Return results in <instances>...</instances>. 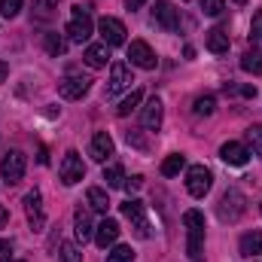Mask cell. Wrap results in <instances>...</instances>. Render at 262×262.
Segmentation results:
<instances>
[{
	"mask_svg": "<svg viewBox=\"0 0 262 262\" xmlns=\"http://www.w3.org/2000/svg\"><path fill=\"white\" fill-rule=\"evenodd\" d=\"M183 226H186V253L189 262H204V213L201 210H186L183 213Z\"/></svg>",
	"mask_w": 262,
	"mask_h": 262,
	"instance_id": "cell-1",
	"label": "cell"
},
{
	"mask_svg": "<svg viewBox=\"0 0 262 262\" xmlns=\"http://www.w3.org/2000/svg\"><path fill=\"white\" fill-rule=\"evenodd\" d=\"M244 210H247V198H244L241 189H226L220 204H216V213H220L223 223H238L244 216Z\"/></svg>",
	"mask_w": 262,
	"mask_h": 262,
	"instance_id": "cell-2",
	"label": "cell"
},
{
	"mask_svg": "<svg viewBox=\"0 0 262 262\" xmlns=\"http://www.w3.org/2000/svg\"><path fill=\"white\" fill-rule=\"evenodd\" d=\"M64 34L73 43H85L92 37V15H89V9H82V6L70 9V21H67Z\"/></svg>",
	"mask_w": 262,
	"mask_h": 262,
	"instance_id": "cell-3",
	"label": "cell"
},
{
	"mask_svg": "<svg viewBox=\"0 0 262 262\" xmlns=\"http://www.w3.org/2000/svg\"><path fill=\"white\" fill-rule=\"evenodd\" d=\"M25 168H28V156L21 149H9L3 156V162H0V177L12 186V183H18L25 177Z\"/></svg>",
	"mask_w": 262,
	"mask_h": 262,
	"instance_id": "cell-4",
	"label": "cell"
},
{
	"mask_svg": "<svg viewBox=\"0 0 262 262\" xmlns=\"http://www.w3.org/2000/svg\"><path fill=\"white\" fill-rule=\"evenodd\" d=\"M122 213H125V220L134 223V232H137L140 238H149V235H152L149 220H146V204H143L140 198H128V201H122Z\"/></svg>",
	"mask_w": 262,
	"mask_h": 262,
	"instance_id": "cell-5",
	"label": "cell"
},
{
	"mask_svg": "<svg viewBox=\"0 0 262 262\" xmlns=\"http://www.w3.org/2000/svg\"><path fill=\"white\" fill-rule=\"evenodd\" d=\"M210 186H213V174H210V168H204V165H192L189 171H186V189H189V195L192 198H204L210 192Z\"/></svg>",
	"mask_w": 262,
	"mask_h": 262,
	"instance_id": "cell-6",
	"label": "cell"
},
{
	"mask_svg": "<svg viewBox=\"0 0 262 262\" xmlns=\"http://www.w3.org/2000/svg\"><path fill=\"white\" fill-rule=\"evenodd\" d=\"M58 174H61V183H64V186H73V183H79V180L85 177V165H82V159H79L76 149H67L64 152Z\"/></svg>",
	"mask_w": 262,
	"mask_h": 262,
	"instance_id": "cell-7",
	"label": "cell"
},
{
	"mask_svg": "<svg viewBox=\"0 0 262 262\" xmlns=\"http://www.w3.org/2000/svg\"><path fill=\"white\" fill-rule=\"evenodd\" d=\"M152 21H156L162 31L174 34V31L180 28V12L174 9V3H168V0H156V9H152Z\"/></svg>",
	"mask_w": 262,
	"mask_h": 262,
	"instance_id": "cell-8",
	"label": "cell"
},
{
	"mask_svg": "<svg viewBox=\"0 0 262 262\" xmlns=\"http://www.w3.org/2000/svg\"><path fill=\"white\" fill-rule=\"evenodd\" d=\"M98 31H101V37H104V43L107 46H122L125 43V25L119 21V18H113V15H104V18H98Z\"/></svg>",
	"mask_w": 262,
	"mask_h": 262,
	"instance_id": "cell-9",
	"label": "cell"
},
{
	"mask_svg": "<svg viewBox=\"0 0 262 262\" xmlns=\"http://www.w3.org/2000/svg\"><path fill=\"white\" fill-rule=\"evenodd\" d=\"M89 89H92L89 76H64V79H58V95L67 98V101H79Z\"/></svg>",
	"mask_w": 262,
	"mask_h": 262,
	"instance_id": "cell-10",
	"label": "cell"
},
{
	"mask_svg": "<svg viewBox=\"0 0 262 262\" xmlns=\"http://www.w3.org/2000/svg\"><path fill=\"white\" fill-rule=\"evenodd\" d=\"M128 58L134 67H140V70H152V67L159 64V58H156V52L149 49V43H143V40H134L128 46Z\"/></svg>",
	"mask_w": 262,
	"mask_h": 262,
	"instance_id": "cell-11",
	"label": "cell"
},
{
	"mask_svg": "<svg viewBox=\"0 0 262 262\" xmlns=\"http://www.w3.org/2000/svg\"><path fill=\"white\" fill-rule=\"evenodd\" d=\"M131 82H134V76H131V67L122 64V61H116V64L110 67V82H107V98H113V95H119L122 89H131Z\"/></svg>",
	"mask_w": 262,
	"mask_h": 262,
	"instance_id": "cell-12",
	"label": "cell"
},
{
	"mask_svg": "<svg viewBox=\"0 0 262 262\" xmlns=\"http://www.w3.org/2000/svg\"><path fill=\"white\" fill-rule=\"evenodd\" d=\"M25 213H28V223H31V229H43V223H46V216H43V198L37 189H31L28 195H25Z\"/></svg>",
	"mask_w": 262,
	"mask_h": 262,
	"instance_id": "cell-13",
	"label": "cell"
},
{
	"mask_svg": "<svg viewBox=\"0 0 262 262\" xmlns=\"http://www.w3.org/2000/svg\"><path fill=\"white\" fill-rule=\"evenodd\" d=\"M220 159H223L226 165H235V168H241V165H247V159H250V149H247L244 143H238V140H229V143H223V146H220Z\"/></svg>",
	"mask_w": 262,
	"mask_h": 262,
	"instance_id": "cell-14",
	"label": "cell"
},
{
	"mask_svg": "<svg viewBox=\"0 0 262 262\" xmlns=\"http://www.w3.org/2000/svg\"><path fill=\"white\" fill-rule=\"evenodd\" d=\"M116 238H119V223L110 220V216H104V220L95 226V244H98L101 250H107L110 244H116Z\"/></svg>",
	"mask_w": 262,
	"mask_h": 262,
	"instance_id": "cell-15",
	"label": "cell"
},
{
	"mask_svg": "<svg viewBox=\"0 0 262 262\" xmlns=\"http://www.w3.org/2000/svg\"><path fill=\"white\" fill-rule=\"evenodd\" d=\"M162 116H165V107H162V101L152 95V98L146 101L143 113H140V122H143V128L146 131H159L162 128Z\"/></svg>",
	"mask_w": 262,
	"mask_h": 262,
	"instance_id": "cell-16",
	"label": "cell"
},
{
	"mask_svg": "<svg viewBox=\"0 0 262 262\" xmlns=\"http://www.w3.org/2000/svg\"><path fill=\"white\" fill-rule=\"evenodd\" d=\"M89 156L104 165V162L113 156V137H110L107 131H98V134L92 137V143H89Z\"/></svg>",
	"mask_w": 262,
	"mask_h": 262,
	"instance_id": "cell-17",
	"label": "cell"
},
{
	"mask_svg": "<svg viewBox=\"0 0 262 262\" xmlns=\"http://www.w3.org/2000/svg\"><path fill=\"white\" fill-rule=\"evenodd\" d=\"M204 46H207L213 55H226L229 46H232V40H229V34H226L223 28H210V31L204 34Z\"/></svg>",
	"mask_w": 262,
	"mask_h": 262,
	"instance_id": "cell-18",
	"label": "cell"
},
{
	"mask_svg": "<svg viewBox=\"0 0 262 262\" xmlns=\"http://www.w3.org/2000/svg\"><path fill=\"white\" fill-rule=\"evenodd\" d=\"M73 232H76V238L85 244L89 238H95V229H92V216H89V210L79 204L76 210H73Z\"/></svg>",
	"mask_w": 262,
	"mask_h": 262,
	"instance_id": "cell-19",
	"label": "cell"
},
{
	"mask_svg": "<svg viewBox=\"0 0 262 262\" xmlns=\"http://www.w3.org/2000/svg\"><path fill=\"white\" fill-rule=\"evenodd\" d=\"M82 61L89 67H107V61H110V46H107V43H92V46H85Z\"/></svg>",
	"mask_w": 262,
	"mask_h": 262,
	"instance_id": "cell-20",
	"label": "cell"
},
{
	"mask_svg": "<svg viewBox=\"0 0 262 262\" xmlns=\"http://www.w3.org/2000/svg\"><path fill=\"white\" fill-rule=\"evenodd\" d=\"M259 253H262V232H259V229H253V232L241 235V256L253 259V256H259Z\"/></svg>",
	"mask_w": 262,
	"mask_h": 262,
	"instance_id": "cell-21",
	"label": "cell"
},
{
	"mask_svg": "<svg viewBox=\"0 0 262 262\" xmlns=\"http://www.w3.org/2000/svg\"><path fill=\"white\" fill-rule=\"evenodd\" d=\"M85 201H89V207L92 210H98V213H107V207H110V198L104 189H98V186H92L89 192H85Z\"/></svg>",
	"mask_w": 262,
	"mask_h": 262,
	"instance_id": "cell-22",
	"label": "cell"
},
{
	"mask_svg": "<svg viewBox=\"0 0 262 262\" xmlns=\"http://www.w3.org/2000/svg\"><path fill=\"white\" fill-rule=\"evenodd\" d=\"M183 168H186V156L174 152V156H168V159L162 162V177H177Z\"/></svg>",
	"mask_w": 262,
	"mask_h": 262,
	"instance_id": "cell-23",
	"label": "cell"
},
{
	"mask_svg": "<svg viewBox=\"0 0 262 262\" xmlns=\"http://www.w3.org/2000/svg\"><path fill=\"white\" fill-rule=\"evenodd\" d=\"M213 110H216V98L213 95H198L195 104H192V113L195 116H210Z\"/></svg>",
	"mask_w": 262,
	"mask_h": 262,
	"instance_id": "cell-24",
	"label": "cell"
},
{
	"mask_svg": "<svg viewBox=\"0 0 262 262\" xmlns=\"http://www.w3.org/2000/svg\"><path fill=\"white\" fill-rule=\"evenodd\" d=\"M58 9V0H37V9H34V21H49Z\"/></svg>",
	"mask_w": 262,
	"mask_h": 262,
	"instance_id": "cell-25",
	"label": "cell"
},
{
	"mask_svg": "<svg viewBox=\"0 0 262 262\" xmlns=\"http://www.w3.org/2000/svg\"><path fill=\"white\" fill-rule=\"evenodd\" d=\"M104 183H107L110 189H119V186H125V171H122L119 165H110V168L104 171Z\"/></svg>",
	"mask_w": 262,
	"mask_h": 262,
	"instance_id": "cell-26",
	"label": "cell"
},
{
	"mask_svg": "<svg viewBox=\"0 0 262 262\" xmlns=\"http://www.w3.org/2000/svg\"><path fill=\"white\" fill-rule=\"evenodd\" d=\"M250 46L253 52H262V9H256L253 25H250Z\"/></svg>",
	"mask_w": 262,
	"mask_h": 262,
	"instance_id": "cell-27",
	"label": "cell"
},
{
	"mask_svg": "<svg viewBox=\"0 0 262 262\" xmlns=\"http://www.w3.org/2000/svg\"><path fill=\"white\" fill-rule=\"evenodd\" d=\"M46 52H49V55H55V58H58V55H64V52H67L64 37H61V34H55V31H52V34H46Z\"/></svg>",
	"mask_w": 262,
	"mask_h": 262,
	"instance_id": "cell-28",
	"label": "cell"
},
{
	"mask_svg": "<svg viewBox=\"0 0 262 262\" xmlns=\"http://www.w3.org/2000/svg\"><path fill=\"white\" fill-rule=\"evenodd\" d=\"M241 70H247V73H262V52H244V58H241Z\"/></svg>",
	"mask_w": 262,
	"mask_h": 262,
	"instance_id": "cell-29",
	"label": "cell"
},
{
	"mask_svg": "<svg viewBox=\"0 0 262 262\" xmlns=\"http://www.w3.org/2000/svg\"><path fill=\"white\" fill-rule=\"evenodd\" d=\"M140 101H143V92H137V89H134L128 98H125V101L116 107V113H119V116H128L131 110H137V104H140Z\"/></svg>",
	"mask_w": 262,
	"mask_h": 262,
	"instance_id": "cell-30",
	"label": "cell"
},
{
	"mask_svg": "<svg viewBox=\"0 0 262 262\" xmlns=\"http://www.w3.org/2000/svg\"><path fill=\"white\" fill-rule=\"evenodd\" d=\"M107 262H134V250L128 244H119V247H113L107 253Z\"/></svg>",
	"mask_w": 262,
	"mask_h": 262,
	"instance_id": "cell-31",
	"label": "cell"
},
{
	"mask_svg": "<svg viewBox=\"0 0 262 262\" xmlns=\"http://www.w3.org/2000/svg\"><path fill=\"white\" fill-rule=\"evenodd\" d=\"M21 6H25V0H0V15L3 18H15L21 12Z\"/></svg>",
	"mask_w": 262,
	"mask_h": 262,
	"instance_id": "cell-32",
	"label": "cell"
},
{
	"mask_svg": "<svg viewBox=\"0 0 262 262\" xmlns=\"http://www.w3.org/2000/svg\"><path fill=\"white\" fill-rule=\"evenodd\" d=\"M61 262H82L79 247H76V244H70V241H64V244H61Z\"/></svg>",
	"mask_w": 262,
	"mask_h": 262,
	"instance_id": "cell-33",
	"label": "cell"
},
{
	"mask_svg": "<svg viewBox=\"0 0 262 262\" xmlns=\"http://www.w3.org/2000/svg\"><path fill=\"white\" fill-rule=\"evenodd\" d=\"M247 143H250V149L262 156V125H253V128L247 131Z\"/></svg>",
	"mask_w": 262,
	"mask_h": 262,
	"instance_id": "cell-34",
	"label": "cell"
},
{
	"mask_svg": "<svg viewBox=\"0 0 262 262\" xmlns=\"http://www.w3.org/2000/svg\"><path fill=\"white\" fill-rule=\"evenodd\" d=\"M198 3H201V12L204 15H223V9H226L223 0H198Z\"/></svg>",
	"mask_w": 262,
	"mask_h": 262,
	"instance_id": "cell-35",
	"label": "cell"
},
{
	"mask_svg": "<svg viewBox=\"0 0 262 262\" xmlns=\"http://www.w3.org/2000/svg\"><path fill=\"white\" fill-rule=\"evenodd\" d=\"M9 256H12V241L0 238V262H9Z\"/></svg>",
	"mask_w": 262,
	"mask_h": 262,
	"instance_id": "cell-36",
	"label": "cell"
},
{
	"mask_svg": "<svg viewBox=\"0 0 262 262\" xmlns=\"http://www.w3.org/2000/svg\"><path fill=\"white\" fill-rule=\"evenodd\" d=\"M140 186H143V177H140V174H134V177H125V189H128V192H137Z\"/></svg>",
	"mask_w": 262,
	"mask_h": 262,
	"instance_id": "cell-37",
	"label": "cell"
},
{
	"mask_svg": "<svg viewBox=\"0 0 262 262\" xmlns=\"http://www.w3.org/2000/svg\"><path fill=\"white\" fill-rule=\"evenodd\" d=\"M128 143H134L137 149H146V140H143L140 134H134V131H128Z\"/></svg>",
	"mask_w": 262,
	"mask_h": 262,
	"instance_id": "cell-38",
	"label": "cell"
},
{
	"mask_svg": "<svg viewBox=\"0 0 262 262\" xmlns=\"http://www.w3.org/2000/svg\"><path fill=\"white\" fill-rule=\"evenodd\" d=\"M9 223V207H0V229Z\"/></svg>",
	"mask_w": 262,
	"mask_h": 262,
	"instance_id": "cell-39",
	"label": "cell"
},
{
	"mask_svg": "<svg viewBox=\"0 0 262 262\" xmlns=\"http://www.w3.org/2000/svg\"><path fill=\"white\" fill-rule=\"evenodd\" d=\"M143 3H146V0H125V6H128L131 12H134V9H140Z\"/></svg>",
	"mask_w": 262,
	"mask_h": 262,
	"instance_id": "cell-40",
	"label": "cell"
},
{
	"mask_svg": "<svg viewBox=\"0 0 262 262\" xmlns=\"http://www.w3.org/2000/svg\"><path fill=\"white\" fill-rule=\"evenodd\" d=\"M6 73H9V67H6V61H0V85H3V79H6Z\"/></svg>",
	"mask_w": 262,
	"mask_h": 262,
	"instance_id": "cell-41",
	"label": "cell"
},
{
	"mask_svg": "<svg viewBox=\"0 0 262 262\" xmlns=\"http://www.w3.org/2000/svg\"><path fill=\"white\" fill-rule=\"evenodd\" d=\"M232 3H238V6H244V3H247V0H232Z\"/></svg>",
	"mask_w": 262,
	"mask_h": 262,
	"instance_id": "cell-42",
	"label": "cell"
}]
</instances>
